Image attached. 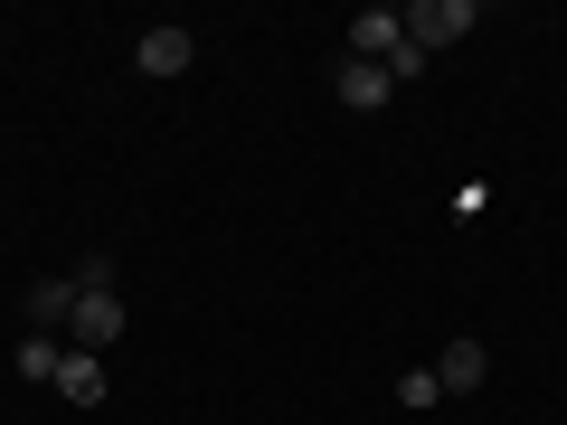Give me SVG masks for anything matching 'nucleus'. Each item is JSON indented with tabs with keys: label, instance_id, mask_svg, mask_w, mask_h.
Masks as SVG:
<instances>
[{
	"label": "nucleus",
	"instance_id": "6e6552de",
	"mask_svg": "<svg viewBox=\"0 0 567 425\" xmlns=\"http://www.w3.org/2000/svg\"><path fill=\"white\" fill-rule=\"evenodd\" d=\"M66 312H76V274H39L29 283V322L39 331H66Z\"/></svg>",
	"mask_w": 567,
	"mask_h": 425
},
{
	"label": "nucleus",
	"instance_id": "423d86ee",
	"mask_svg": "<svg viewBox=\"0 0 567 425\" xmlns=\"http://www.w3.org/2000/svg\"><path fill=\"white\" fill-rule=\"evenodd\" d=\"M331 95L341 104H360V114H379L398 85H388V66H369V58H341V76H331Z\"/></svg>",
	"mask_w": 567,
	"mask_h": 425
},
{
	"label": "nucleus",
	"instance_id": "f257e3e1",
	"mask_svg": "<svg viewBox=\"0 0 567 425\" xmlns=\"http://www.w3.org/2000/svg\"><path fill=\"white\" fill-rule=\"evenodd\" d=\"M123 331H133V312H123V293L114 283H76V312H66V350H114Z\"/></svg>",
	"mask_w": 567,
	"mask_h": 425
},
{
	"label": "nucleus",
	"instance_id": "9b49d317",
	"mask_svg": "<svg viewBox=\"0 0 567 425\" xmlns=\"http://www.w3.org/2000/svg\"><path fill=\"white\" fill-rule=\"evenodd\" d=\"M398 397H406V406H435L445 387H435V369H406V379H398Z\"/></svg>",
	"mask_w": 567,
	"mask_h": 425
},
{
	"label": "nucleus",
	"instance_id": "20e7f679",
	"mask_svg": "<svg viewBox=\"0 0 567 425\" xmlns=\"http://www.w3.org/2000/svg\"><path fill=\"white\" fill-rule=\"evenodd\" d=\"M189 58H199L189 29H142V39H133V66H142V76H181Z\"/></svg>",
	"mask_w": 567,
	"mask_h": 425
},
{
	"label": "nucleus",
	"instance_id": "f03ea898",
	"mask_svg": "<svg viewBox=\"0 0 567 425\" xmlns=\"http://www.w3.org/2000/svg\"><path fill=\"white\" fill-rule=\"evenodd\" d=\"M473 29H483V0H416V10H406V39H416L425 58L454 48V39H473Z\"/></svg>",
	"mask_w": 567,
	"mask_h": 425
},
{
	"label": "nucleus",
	"instance_id": "7ed1b4c3",
	"mask_svg": "<svg viewBox=\"0 0 567 425\" xmlns=\"http://www.w3.org/2000/svg\"><path fill=\"white\" fill-rule=\"evenodd\" d=\"M483 379H492V350L473 341V331H464V341H445V350H435V387H445V397H473Z\"/></svg>",
	"mask_w": 567,
	"mask_h": 425
},
{
	"label": "nucleus",
	"instance_id": "1a4fd4ad",
	"mask_svg": "<svg viewBox=\"0 0 567 425\" xmlns=\"http://www.w3.org/2000/svg\"><path fill=\"white\" fill-rule=\"evenodd\" d=\"M58 360H66V341H58V331H29V341H20V379H58Z\"/></svg>",
	"mask_w": 567,
	"mask_h": 425
},
{
	"label": "nucleus",
	"instance_id": "9d476101",
	"mask_svg": "<svg viewBox=\"0 0 567 425\" xmlns=\"http://www.w3.org/2000/svg\"><path fill=\"white\" fill-rule=\"evenodd\" d=\"M425 76V48L416 39H398V58H388V85H416Z\"/></svg>",
	"mask_w": 567,
	"mask_h": 425
},
{
	"label": "nucleus",
	"instance_id": "0eeeda50",
	"mask_svg": "<svg viewBox=\"0 0 567 425\" xmlns=\"http://www.w3.org/2000/svg\"><path fill=\"white\" fill-rule=\"evenodd\" d=\"M48 387H58L66 406H104V360H95V350H66V360H58V379H48Z\"/></svg>",
	"mask_w": 567,
	"mask_h": 425
},
{
	"label": "nucleus",
	"instance_id": "39448f33",
	"mask_svg": "<svg viewBox=\"0 0 567 425\" xmlns=\"http://www.w3.org/2000/svg\"><path fill=\"white\" fill-rule=\"evenodd\" d=\"M398 39H406V10H360L350 20V58H369V66L398 58Z\"/></svg>",
	"mask_w": 567,
	"mask_h": 425
}]
</instances>
